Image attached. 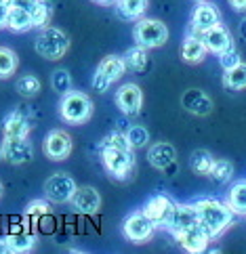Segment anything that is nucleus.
Returning a JSON list of instances; mask_svg holds the SVG:
<instances>
[{"label":"nucleus","instance_id":"obj_22","mask_svg":"<svg viewBox=\"0 0 246 254\" xmlns=\"http://www.w3.org/2000/svg\"><path fill=\"white\" fill-rule=\"evenodd\" d=\"M145 8H148V0H116V13L124 21H139Z\"/></svg>","mask_w":246,"mask_h":254},{"label":"nucleus","instance_id":"obj_9","mask_svg":"<svg viewBox=\"0 0 246 254\" xmlns=\"http://www.w3.org/2000/svg\"><path fill=\"white\" fill-rule=\"evenodd\" d=\"M175 204L177 202L170 195L156 193V195H152L148 202H145V206L141 208V210L148 214L154 223H156V227H164V229H166V225H168L170 216H172V210H175Z\"/></svg>","mask_w":246,"mask_h":254},{"label":"nucleus","instance_id":"obj_40","mask_svg":"<svg viewBox=\"0 0 246 254\" xmlns=\"http://www.w3.org/2000/svg\"><path fill=\"white\" fill-rule=\"evenodd\" d=\"M236 13H246V0H227Z\"/></svg>","mask_w":246,"mask_h":254},{"label":"nucleus","instance_id":"obj_33","mask_svg":"<svg viewBox=\"0 0 246 254\" xmlns=\"http://www.w3.org/2000/svg\"><path fill=\"white\" fill-rule=\"evenodd\" d=\"M211 177L213 181H217V183H230V181L234 179V164L230 160H215L213 164V170H211Z\"/></svg>","mask_w":246,"mask_h":254},{"label":"nucleus","instance_id":"obj_19","mask_svg":"<svg viewBox=\"0 0 246 254\" xmlns=\"http://www.w3.org/2000/svg\"><path fill=\"white\" fill-rule=\"evenodd\" d=\"M36 244V235L30 233L27 229H17V231H11L0 238V246H2V252H8V254H17V252H27L32 250Z\"/></svg>","mask_w":246,"mask_h":254},{"label":"nucleus","instance_id":"obj_4","mask_svg":"<svg viewBox=\"0 0 246 254\" xmlns=\"http://www.w3.org/2000/svg\"><path fill=\"white\" fill-rule=\"evenodd\" d=\"M34 49L42 59L59 61L70 49V38L61 30L49 28L47 25V28H42V32L38 34V38H36Z\"/></svg>","mask_w":246,"mask_h":254},{"label":"nucleus","instance_id":"obj_37","mask_svg":"<svg viewBox=\"0 0 246 254\" xmlns=\"http://www.w3.org/2000/svg\"><path fill=\"white\" fill-rule=\"evenodd\" d=\"M112 86V82L101 74V71H95V76H93V88L97 90V93H105V90Z\"/></svg>","mask_w":246,"mask_h":254},{"label":"nucleus","instance_id":"obj_20","mask_svg":"<svg viewBox=\"0 0 246 254\" xmlns=\"http://www.w3.org/2000/svg\"><path fill=\"white\" fill-rule=\"evenodd\" d=\"M32 130V122L21 114V112H11L6 114L2 120V134L4 139H25Z\"/></svg>","mask_w":246,"mask_h":254},{"label":"nucleus","instance_id":"obj_10","mask_svg":"<svg viewBox=\"0 0 246 254\" xmlns=\"http://www.w3.org/2000/svg\"><path fill=\"white\" fill-rule=\"evenodd\" d=\"M217 23H221V13H219V8L211 2H206V0H198V4H196L194 11H191V17H189L191 34L200 36L202 32H206L208 28H213Z\"/></svg>","mask_w":246,"mask_h":254},{"label":"nucleus","instance_id":"obj_23","mask_svg":"<svg viewBox=\"0 0 246 254\" xmlns=\"http://www.w3.org/2000/svg\"><path fill=\"white\" fill-rule=\"evenodd\" d=\"M97 71H101L109 82L114 84L116 80H120L124 76V71H126L124 57H120V55H107V57H103L101 63H99Z\"/></svg>","mask_w":246,"mask_h":254},{"label":"nucleus","instance_id":"obj_31","mask_svg":"<svg viewBox=\"0 0 246 254\" xmlns=\"http://www.w3.org/2000/svg\"><path fill=\"white\" fill-rule=\"evenodd\" d=\"M51 214V206L47 199H32L30 204L25 206V223H38L40 219Z\"/></svg>","mask_w":246,"mask_h":254},{"label":"nucleus","instance_id":"obj_24","mask_svg":"<svg viewBox=\"0 0 246 254\" xmlns=\"http://www.w3.org/2000/svg\"><path fill=\"white\" fill-rule=\"evenodd\" d=\"M6 28L11 32H17V34L32 30L34 28L32 13L25 11V8H21V6H11L8 8V17H6Z\"/></svg>","mask_w":246,"mask_h":254},{"label":"nucleus","instance_id":"obj_2","mask_svg":"<svg viewBox=\"0 0 246 254\" xmlns=\"http://www.w3.org/2000/svg\"><path fill=\"white\" fill-rule=\"evenodd\" d=\"M101 164L105 172L116 181H129L135 170V156L131 147H116V145H101Z\"/></svg>","mask_w":246,"mask_h":254},{"label":"nucleus","instance_id":"obj_39","mask_svg":"<svg viewBox=\"0 0 246 254\" xmlns=\"http://www.w3.org/2000/svg\"><path fill=\"white\" fill-rule=\"evenodd\" d=\"M8 8L11 4L6 2V0H0V30L6 28V17H8Z\"/></svg>","mask_w":246,"mask_h":254},{"label":"nucleus","instance_id":"obj_5","mask_svg":"<svg viewBox=\"0 0 246 254\" xmlns=\"http://www.w3.org/2000/svg\"><path fill=\"white\" fill-rule=\"evenodd\" d=\"M133 38L145 49H160L168 40V30L160 19H139L133 28Z\"/></svg>","mask_w":246,"mask_h":254},{"label":"nucleus","instance_id":"obj_27","mask_svg":"<svg viewBox=\"0 0 246 254\" xmlns=\"http://www.w3.org/2000/svg\"><path fill=\"white\" fill-rule=\"evenodd\" d=\"M213 164H215V158H213V153L208 149H196L189 156V168L194 170L196 175H200V177H208V175H211Z\"/></svg>","mask_w":246,"mask_h":254},{"label":"nucleus","instance_id":"obj_21","mask_svg":"<svg viewBox=\"0 0 246 254\" xmlns=\"http://www.w3.org/2000/svg\"><path fill=\"white\" fill-rule=\"evenodd\" d=\"M206 53H208V49H206L204 40L196 34H189L183 40V44H181V59L185 63H189V65L202 63L206 59Z\"/></svg>","mask_w":246,"mask_h":254},{"label":"nucleus","instance_id":"obj_11","mask_svg":"<svg viewBox=\"0 0 246 254\" xmlns=\"http://www.w3.org/2000/svg\"><path fill=\"white\" fill-rule=\"evenodd\" d=\"M148 162L156 170L172 172V170H175V164H177V149H175V145H170L166 141L154 143L150 147V151H148Z\"/></svg>","mask_w":246,"mask_h":254},{"label":"nucleus","instance_id":"obj_41","mask_svg":"<svg viewBox=\"0 0 246 254\" xmlns=\"http://www.w3.org/2000/svg\"><path fill=\"white\" fill-rule=\"evenodd\" d=\"M238 32H240V36H242V38L246 40V17H244V19L240 21V28H238Z\"/></svg>","mask_w":246,"mask_h":254},{"label":"nucleus","instance_id":"obj_16","mask_svg":"<svg viewBox=\"0 0 246 254\" xmlns=\"http://www.w3.org/2000/svg\"><path fill=\"white\" fill-rule=\"evenodd\" d=\"M200 38L204 40L208 53H215V55H221L223 51H227L234 44L230 30H227V25H223V23H217L213 28H208L206 32L200 34Z\"/></svg>","mask_w":246,"mask_h":254},{"label":"nucleus","instance_id":"obj_8","mask_svg":"<svg viewBox=\"0 0 246 254\" xmlns=\"http://www.w3.org/2000/svg\"><path fill=\"white\" fill-rule=\"evenodd\" d=\"M72 147H74L72 137H70L66 130H61V128L51 130L47 137H44V141H42L44 156H47L49 160H53V162H61V160L70 158Z\"/></svg>","mask_w":246,"mask_h":254},{"label":"nucleus","instance_id":"obj_26","mask_svg":"<svg viewBox=\"0 0 246 254\" xmlns=\"http://www.w3.org/2000/svg\"><path fill=\"white\" fill-rule=\"evenodd\" d=\"M124 63H126V69H133V71H145L150 65V57H148V49L137 44V47H131L129 51L124 53Z\"/></svg>","mask_w":246,"mask_h":254},{"label":"nucleus","instance_id":"obj_34","mask_svg":"<svg viewBox=\"0 0 246 254\" xmlns=\"http://www.w3.org/2000/svg\"><path fill=\"white\" fill-rule=\"evenodd\" d=\"M124 134H126V139H129V143H131L133 149H141V147H145V145L150 143V130L145 128V126L133 124V126H129V128H126Z\"/></svg>","mask_w":246,"mask_h":254},{"label":"nucleus","instance_id":"obj_14","mask_svg":"<svg viewBox=\"0 0 246 254\" xmlns=\"http://www.w3.org/2000/svg\"><path fill=\"white\" fill-rule=\"evenodd\" d=\"M0 147H2L4 160H8L15 166L27 164V162L34 158V147H32V143L27 141V137L25 139H4Z\"/></svg>","mask_w":246,"mask_h":254},{"label":"nucleus","instance_id":"obj_25","mask_svg":"<svg viewBox=\"0 0 246 254\" xmlns=\"http://www.w3.org/2000/svg\"><path fill=\"white\" fill-rule=\"evenodd\" d=\"M227 206L232 208L234 214L246 216V179L234 183L232 189L227 191Z\"/></svg>","mask_w":246,"mask_h":254},{"label":"nucleus","instance_id":"obj_32","mask_svg":"<svg viewBox=\"0 0 246 254\" xmlns=\"http://www.w3.org/2000/svg\"><path fill=\"white\" fill-rule=\"evenodd\" d=\"M53 17V4L49 0H38V4L32 11V23L34 28H47Z\"/></svg>","mask_w":246,"mask_h":254},{"label":"nucleus","instance_id":"obj_43","mask_svg":"<svg viewBox=\"0 0 246 254\" xmlns=\"http://www.w3.org/2000/svg\"><path fill=\"white\" fill-rule=\"evenodd\" d=\"M2 158H4V156H2V147H0V160H2Z\"/></svg>","mask_w":246,"mask_h":254},{"label":"nucleus","instance_id":"obj_30","mask_svg":"<svg viewBox=\"0 0 246 254\" xmlns=\"http://www.w3.org/2000/svg\"><path fill=\"white\" fill-rule=\"evenodd\" d=\"M15 88H17V93H19L21 97H25V99H32V97H36V95L40 93L42 82H40V80L36 78L34 74H25V76H21L19 80H17Z\"/></svg>","mask_w":246,"mask_h":254},{"label":"nucleus","instance_id":"obj_1","mask_svg":"<svg viewBox=\"0 0 246 254\" xmlns=\"http://www.w3.org/2000/svg\"><path fill=\"white\" fill-rule=\"evenodd\" d=\"M196 210H198V219L200 225L208 231V235L215 240L219 235H223L234 221V212L227 206V202H221L217 197H200L194 202Z\"/></svg>","mask_w":246,"mask_h":254},{"label":"nucleus","instance_id":"obj_36","mask_svg":"<svg viewBox=\"0 0 246 254\" xmlns=\"http://www.w3.org/2000/svg\"><path fill=\"white\" fill-rule=\"evenodd\" d=\"M217 57H219V65L223 67V71H225V69H230V67H234V65H238V63L242 61L238 49H236V44H232L230 49L223 51L221 55H217Z\"/></svg>","mask_w":246,"mask_h":254},{"label":"nucleus","instance_id":"obj_28","mask_svg":"<svg viewBox=\"0 0 246 254\" xmlns=\"http://www.w3.org/2000/svg\"><path fill=\"white\" fill-rule=\"evenodd\" d=\"M223 86L227 90H244L246 88V63L240 61L238 65L225 69L223 74Z\"/></svg>","mask_w":246,"mask_h":254},{"label":"nucleus","instance_id":"obj_13","mask_svg":"<svg viewBox=\"0 0 246 254\" xmlns=\"http://www.w3.org/2000/svg\"><path fill=\"white\" fill-rule=\"evenodd\" d=\"M175 240L181 244V248H183L185 252L189 254H200V252H204L208 248V244H211V235H208V231L204 229L202 225H194V227H189V229L185 231H181L179 235H175Z\"/></svg>","mask_w":246,"mask_h":254},{"label":"nucleus","instance_id":"obj_18","mask_svg":"<svg viewBox=\"0 0 246 254\" xmlns=\"http://www.w3.org/2000/svg\"><path fill=\"white\" fill-rule=\"evenodd\" d=\"M72 206L80 214H97L101 208V195L95 187H78L72 197Z\"/></svg>","mask_w":246,"mask_h":254},{"label":"nucleus","instance_id":"obj_17","mask_svg":"<svg viewBox=\"0 0 246 254\" xmlns=\"http://www.w3.org/2000/svg\"><path fill=\"white\" fill-rule=\"evenodd\" d=\"M181 105H183L185 112L194 114V116H208L213 112V99L200 88L185 90V93L181 95Z\"/></svg>","mask_w":246,"mask_h":254},{"label":"nucleus","instance_id":"obj_42","mask_svg":"<svg viewBox=\"0 0 246 254\" xmlns=\"http://www.w3.org/2000/svg\"><path fill=\"white\" fill-rule=\"evenodd\" d=\"M93 2H99V4H109V2H114V0H93Z\"/></svg>","mask_w":246,"mask_h":254},{"label":"nucleus","instance_id":"obj_38","mask_svg":"<svg viewBox=\"0 0 246 254\" xmlns=\"http://www.w3.org/2000/svg\"><path fill=\"white\" fill-rule=\"evenodd\" d=\"M11 6H21V8H25V11H34L36 8V4H38V0H6Z\"/></svg>","mask_w":246,"mask_h":254},{"label":"nucleus","instance_id":"obj_7","mask_svg":"<svg viewBox=\"0 0 246 254\" xmlns=\"http://www.w3.org/2000/svg\"><path fill=\"white\" fill-rule=\"evenodd\" d=\"M76 181L72 179L68 172H55L47 181H44V195L55 204H66L72 202V197L76 193Z\"/></svg>","mask_w":246,"mask_h":254},{"label":"nucleus","instance_id":"obj_12","mask_svg":"<svg viewBox=\"0 0 246 254\" xmlns=\"http://www.w3.org/2000/svg\"><path fill=\"white\" fill-rule=\"evenodd\" d=\"M116 105L118 110L126 116H137L141 112V105H143V90L139 84H122L116 93Z\"/></svg>","mask_w":246,"mask_h":254},{"label":"nucleus","instance_id":"obj_3","mask_svg":"<svg viewBox=\"0 0 246 254\" xmlns=\"http://www.w3.org/2000/svg\"><path fill=\"white\" fill-rule=\"evenodd\" d=\"M59 116L63 122L68 124H84L93 116V101L86 93L82 90H68L66 95H61L59 101Z\"/></svg>","mask_w":246,"mask_h":254},{"label":"nucleus","instance_id":"obj_6","mask_svg":"<svg viewBox=\"0 0 246 254\" xmlns=\"http://www.w3.org/2000/svg\"><path fill=\"white\" fill-rule=\"evenodd\" d=\"M154 231H156V223H154L143 210L131 212L122 223V235L124 240H129L133 244H145Z\"/></svg>","mask_w":246,"mask_h":254},{"label":"nucleus","instance_id":"obj_15","mask_svg":"<svg viewBox=\"0 0 246 254\" xmlns=\"http://www.w3.org/2000/svg\"><path fill=\"white\" fill-rule=\"evenodd\" d=\"M198 223H200V219H198V210L194 204H175V210H172V216L166 225V229L172 235H179L181 231H185Z\"/></svg>","mask_w":246,"mask_h":254},{"label":"nucleus","instance_id":"obj_35","mask_svg":"<svg viewBox=\"0 0 246 254\" xmlns=\"http://www.w3.org/2000/svg\"><path fill=\"white\" fill-rule=\"evenodd\" d=\"M51 84H53V90H57L59 95H66L68 90H72V76L68 69H55L53 76H51Z\"/></svg>","mask_w":246,"mask_h":254},{"label":"nucleus","instance_id":"obj_29","mask_svg":"<svg viewBox=\"0 0 246 254\" xmlns=\"http://www.w3.org/2000/svg\"><path fill=\"white\" fill-rule=\"evenodd\" d=\"M17 65H19V59H17V53L11 51L8 47H0V80H6L15 74Z\"/></svg>","mask_w":246,"mask_h":254},{"label":"nucleus","instance_id":"obj_44","mask_svg":"<svg viewBox=\"0 0 246 254\" xmlns=\"http://www.w3.org/2000/svg\"><path fill=\"white\" fill-rule=\"evenodd\" d=\"M0 195H2V183H0Z\"/></svg>","mask_w":246,"mask_h":254}]
</instances>
